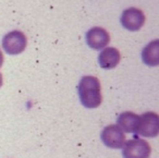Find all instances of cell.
I'll list each match as a JSON object with an SVG mask.
<instances>
[{"mask_svg": "<svg viewBox=\"0 0 159 158\" xmlns=\"http://www.w3.org/2000/svg\"><path fill=\"white\" fill-rule=\"evenodd\" d=\"M79 97L86 108H97L102 101V86L98 77L85 75L79 83Z\"/></svg>", "mask_w": 159, "mask_h": 158, "instance_id": "cell-1", "label": "cell"}, {"mask_svg": "<svg viewBox=\"0 0 159 158\" xmlns=\"http://www.w3.org/2000/svg\"><path fill=\"white\" fill-rule=\"evenodd\" d=\"M102 137L104 144L110 148H122L125 143V133L117 124H110L106 127L102 132Z\"/></svg>", "mask_w": 159, "mask_h": 158, "instance_id": "cell-5", "label": "cell"}, {"mask_svg": "<svg viewBox=\"0 0 159 158\" xmlns=\"http://www.w3.org/2000/svg\"><path fill=\"white\" fill-rule=\"evenodd\" d=\"M27 46V38L21 31H12L2 38V48L9 55H19Z\"/></svg>", "mask_w": 159, "mask_h": 158, "instance_id": "cell-3", "label": "cell"}, {"mask_svg": "<svg viewBox=\"0 0 159 158\" xmlns=\"http://www.w3.org/2000/svg\"><path fill=\"white\" fill-rule=\"evenodd\" d=\"M142 59L144 63L149 67H156L159 64V40L150 42L142 50Z\"/></svg>", "mask_w": 159, "mask_h": 158, "instance_id": "cell-10", "label": "cell"}, {"mask_svg": "<svg viewBox=\"0 0 159 158\" xmlns=\"http://www.w3.org/2000/svg\"><path fill=\"white\" fill-rule=\"evenodd\" d=\"M145 23V14L137 8H129L122 12L121 24L128 31H139Z\"/></svg>", "mask_w": 159, "mask_h": 158, "instance_id": "cell-6", "label": "cell"}, {"mask_svg": "<svg viewBox=\"0 0 159 158\" xmlns=\"http://www.w3.org/2000/svg\"><path fill=\"white\" fill-rule=\"evenodd\" d=\"M2 82H3V80H2V74L0 73V87L2 86Z\"/></svg>", "mask_w": 159, "mask_h": 158, "instance_id": "cell-12", "label": "cell"}, {"mask_svg": "<svg viewBox=\"0 0 159 158\" xmlns=\"http://www.w3.org/2000/svg\"><path fill=\"white\" fill-rule=\"evenodd\" d=\"M2 63H3V53H2V51L0 50V68H1Z\"/></svg>", "mask_w": 159, "mask_h": 158, "instance_id": "cell-11", "label": "cell"}, {"mask_svg": "<svg viewBox=\"0 0 159 158\" xmlns=\"http://www.w3.org/2000/svg\"><path fill=\"white\" fill-rule=\"evenodd\" d=\"M121 56L120 51L113 47H107L104 48L102 51L98 56V62L102 69H113L119 64Z\"/></svg>", "mask_w": 159, "mask_h": 158, "instance_id": "cell-8", "label": "cell"}, {"mask_svg": "<svg viewBox=\"0 0 159 158\" xmlns=\"http://www.w3.org/2000/svg\"><path fill=\"white\" fill-rule=\"evenodd\" d=\"M86 42L91 48L95 50L104 49L110 43V35L102 27H92L86 33Z\"/></svg>", "mask_w": 159, "mask_h": 158, "instance_id": "cell-7", "label": "cell"}, {"mask_svg": "<svg viewBox=\"0 0 159 158\" xmlns=\"http://www.w3.org/2000/svg\"><path fill=\"white\" fill-rule=\"evenodd\" d=\"M139 124V116L131 111L122 112L118 118V127L124 133H136Z\"/></svg>", "mask_w": 159, "mask_h": 158, "instance_id": "cell-9", "label": "cell"}, {"mask_svg": "<svg viewBox=\"0 0 159 158\" xmlns=\"http://www.w3.org/2000/svg\"><path fill=\"white\" fill-rule=\"evenodd\" d=\"M137 134L145 137H155L159 133V116L156 112H145L139 116Z\"/></svg>", "mask_w": 159, "mask_h": 158, "instance_id": "cell-4", "label": "cell"}, {"mask_svg": "<svg viewBox=\"0 0 159 158\" xmlns=\"http://www.w3.org/2000/svg\"><path fill=\"white\" fill-rule=\"evenodd\" d=\"M152 153L149 143L142 138H133L122 146L123 158H148Z\"/></svg>", "mask_w": 159, "mask_h": 158, "instance_id": "cell-2", "label": "cell"}]
</instances>
